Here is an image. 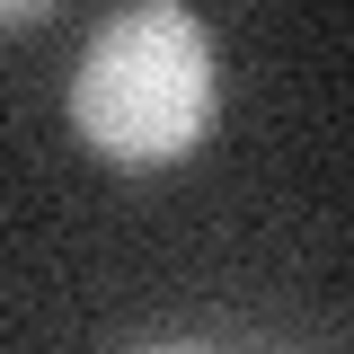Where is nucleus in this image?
I'll use <instances>...</instances> for the list:
<instances>
[{"mask_svg": "<svg viewBox=\"0 0 354 354\" xmlns=\"http://www.w3.org/2000/svg\"><path fill=\"white\" fill-rule=\"evenodd\" d=\"M71 115H80L88 151H106L124 169L186 160L213 124V44H204V27L169 0L106 18L88 36L80 71H71Z\"/></svg>", "mask_w": 354, "mask_h": 354, "instance_id": "f257e3e1", "label": "nucleus"}, {"mask_svg": "<svg viewBox=\"0 0 354 354\" xmlns=\"http://www.w3.org/2000/svg\"><path fill=\"white\" fill-rule=\"evenodd\" d=\"M53 0H0V27H18V18H44Z\"/></svg>", "mask_w": 354, "mask_h": 354, "instance_id": "f03ea898", "label": "nucleus"}]
</instances>
